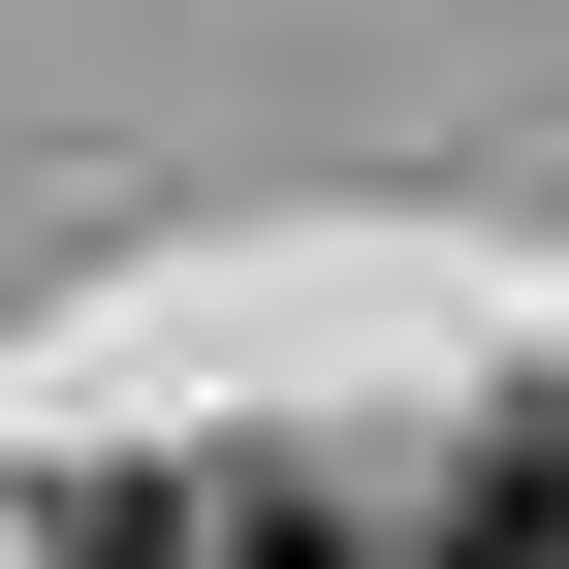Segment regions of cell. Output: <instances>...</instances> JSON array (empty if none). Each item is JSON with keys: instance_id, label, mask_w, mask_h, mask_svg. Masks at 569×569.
Listing matches in <instances>:
<instances>
[{"instance_id": "cell-1", "label": "cell", "mask_w": 569, "mask_h": 569, "mask_svg": "<svg viewBox=\"0 0 569 569\" xmlns=\"http://www.w3.org/2000/svg\"><path fill=\"white\" fill-rule=\"evenodd\" d=\"M443 569H569V411H475L443 443Z\"/></svg>"}]
</instances>
